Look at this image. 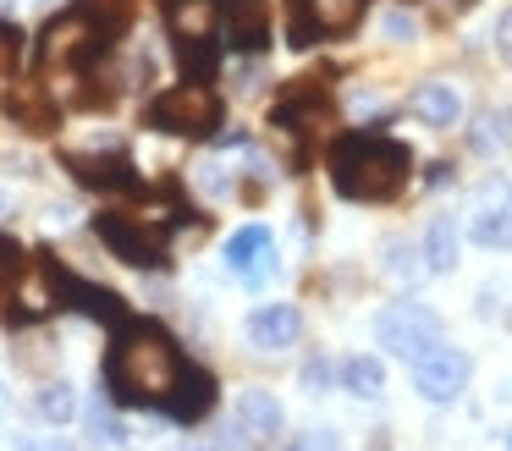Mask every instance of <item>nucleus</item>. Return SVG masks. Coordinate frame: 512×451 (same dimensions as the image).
<instances>
[{"label": "nucleus", "instance_id": "nucleus-1", "mask_svg": "<svg viewBox=\"0 0 512 451\" xmlns=\"http://www.w3.org/2000/svg\"><path fill=\"white\" fill-rule=\"evenodd\" d=\"M182 363L188 358L160 319H122L105 352V391L116 407H166Z\"/></svg>", "mask_w": 512, "mask_h": 451}, {"label": "nucleus", "instance_id": "nucleus-2", "mask_svg": "<svg viewBox=\"0 0 512 451\" xmlns=\"http://www.w3.org/2000/svg\"><path fill=\"white\" fill-rule=\"evenodd\" d=\"M325 171H331V187L353 204H386L408 187L413 154L408 143L386 138V132H342L325 154Z\"/></svg>", "mask_w": 512, "mask_h": 451}, {"label": "nucleus", "instance_id": "nucleus-3", "mask_svg": "<svg viewBox=\"0 0 512 451\" xmlns=\"http://www.w3.org/2000/svg\"><path fill=\"white\" fill-rule=\"evenodd\" d=\"M94 237H100L122 264H133V270H160V264H166V220L144 215V209H138V215H127V209L94 215Z\"/></svg>", "mask_w": 512, "mask_h": 451}, {"label": "nucleus", "instance_id": "nucleus-4", "mask_svg": "<svg viewBox=\"0 0 512 451\" xmlns=\"http://www.w3.org/2000/svg\"><path fill=\"white\" fill-rule=\"evenodd\" d=\"M111 50V33L100 28V22L89 17V11H67V17H56L45 28V39H39V66H67V72H94V61Z\"/></svg>", "mask_w": 512, "mask_h": 451}, {"label": "nucleus", "instance_id": "nucleus-5", "mask_svg": "<svg viewBox=\"0 0 512 451\" xmlns=\"http://www.w3.org/2000/svg\"><path fill=\"white\" fill-rule=\"evenodd\" d=\"M144 127L177 132V138H204V132L221 127V99H215L210 83H199V77H193V83L171 88V94H160V99H149Z\"/></svg>", "mask_w": 512, "mask_h": 451}, {"label": "nucleus", "instance_id": "nucleus-6", "mask_svg": "<svg viewBox=\"0 0 512 451\" xmlns=\"http://www.w3.org/2000/svg\"><path fill=\"white\" fill-rule=\"evenodd\" d=\"M215 17H221L215 0H166V22L188 77H204L215 66Z\"/></svg>", "mask_w": 512, "mask_h": 451}, {"label": "nucleus", "instance_id": "nucleus-7", "mask_svg": "<svg viewBox=\"0 0 512 451\" xmlns=\"http://www.w3.org/2000/svg\"><path fill=\"white\" fill-rule=\"evenodd\" d=\"M375 341L391 352V358H424V352L441 341V314L424 303H391L386 314L375 319Z\"/></svg>", "mask_w": 512, "mask_h": 451}, {"label": "nucleus", "instance_id": "nucleus-8", "mask_svg": "<svg viewBox=\"0 0 512 451\" xmlns=\"http://www.w3.org/2000/svg\"><path fill=\"white\" fill-rule=\"evenodd\" d=\"M39 264H45V275H50V286H56V308H78V314H89V319H100V325H122L127 319V303L116 292H105V286H94V281H78V275L67 270V264L56 259V253H34Z\"/></svg>", "mask_w": 512, "mask_h": 451}, {"label": "nucleus", "instance_id": "nucleus-9", "mask_svg": "<svg viewBox=\"0 0 512 451\" xmlns=\"http://www.w3.org/2000/svg\"><path fill=\"white\" fill-rule=\"evenodd\" d=\"M369 0H292V44L309 50L320 39H336V33H353L358 17H364Z\"/></svg>", "mask_w": 512, "mask_h": 451}, {"label": "nucleus", "instance_id": "nucleus-10", "mask_svg": "<svg viewBox=\"0 0 512 451\" xmlns=\"http://www.w3.org/2000/svg\"><path fill=\"white\" fill-rule=\"evenodd\" d=\"M468 385V352L463 347H441L435 341L424 358H413V391L424 402H457Z\"/></svg>", "mask_w": 512, "mask_h": 451}, {"label": "nucleus", "instance_id": "nucleus-11", "mask_svg": "<svg viewBox=\"0 0 512 451\" xmlns=\"http://www.w3.org/2000/svg\"><path fill=\"white\" fill-rule=\"evenodd\" d=\"M468 237L479 248H507L512 242V182L507 176H490L474 198V215H468Z\"/></svg>", "mask_w": 512, "mask_h": 451}, {"label": "nucleus", "instance_id": "nucleus-12", "mask_svg": "<svg viewBox=\"0 0 512 451\" xmlns=\"http://www.w3.org/2000/svg\"><path fill=\"white\" fill-rule=\"evenodd\" d=\"M72 182L89 187V193H138L144 176L133 171L127 154H78L72 160Z\"/></svg>", "mask_w": 512, "mask_h": 451}, {"label": "nucleus", "instance_id": "nucleus-13", "mask_svg": "<svg viewBox=\"0 0 512 451\" xmlns=\"http://www.w3.org/2000/svg\"><path fill=\"white\" fill-rule=\"evenodd\" d=\"M221 33L232 50L259 55L270 44V11L265 0H221Z\"/></svg>", "mask_w": 512, "mask_h": 451}, {"label": "nucleus", "instance_id": "nucleus-14", "mask_svg": "<svg viewBox=\"0 0 512 451\" xmlns=\"http://www.w3.org/2000/svg\"><path fill=\"white\" fill-rule=\"evenodd\" d=\"M210 407H215V374L204 363H182V374H177V385H171L160 413H171L177 424H199Z\"/></svg>", "mask_w": 512, "mask_h": 451}, {"label": "nucleus", "instance_id": "nucleus-15", "mask_svg": "<svg viewBox=\"0 0 512 451\" xmlns=\"http://www.w3.org/2000/svg\"><path fill=\"white\" fill-rule=\"evenodd\" d=\"M226 264H232L248 286L270 281V270H276V237H270L265 226H243L232 242H226Z\"/></svg>", "mask_w": 512, "mask_h": 451}, {"label": "nucleus", "instance_id": "nucleus-16", "mask_svg": "<svg viewBox=\"0 0 512 451\" xmlns=\"http://www.w3.org/2000/svg\"><path fill=\"white\" fill-rule=\"evenodd\" d=\"M331 121V105H325V94L314 83H298V88H287V94L276 99V110H270V127H281V132H303L309 138L314 127H325Z\"/></svg>", "mask_w": 512, "mask_h": 451}, {"label": "nucleus", "instance_id": "nucleus-17", "mask_svg": "<svg viewBox=\"0 0 512 451\" xmlns=\"http://www.w3.org/2000/svg\"><path fill=\"white\" fill-rule=\"evenodd\" d=\"M6 116H12L23 132H34V138H50V132L61 127V105H56V99H50L39 83L6 88Z\"/></svg>", "mask_w": 512, "mask_h": 451}, {"label": "nucleus", "instance_id": "nucleus-18", "mask_svg": "<svg viewBox=\"0 0 512 451\" xmlns=\"http://www.w3.org/2000/svg\"><path fill=\"white\" fill-rule=\"evenodd\" d=\"M298 336H303V314L292 303H265V308H254V314H248V341H254V347H265V352L292 347Z\"/></svg>", "mask_w": 512, "mask_h": 451}, {"label": "nucleus", "instance_id": "nucleus-19", "mask_svg": "<svg viewBox=\"0 0 512 451\" xmlns=\"http://www.w3.org/2000/svg\"><path fill=\"white\" fill-rule=\"evenodd\" d=\"M408 110L424 121V127H452V121L463 116V99L452 94V83H424L419 94L408 99Z\"/></svg>", "mask_w": 512, "mask_h": 451}, {"label": "nucleus", "instance_id": "nucleus-20", "mask_svg": "<svg viewBox=\"0 0 512 451\" xmlns=\"http://www.w3.org/2000/svg\"><path fill=\"white\" fill-rule=\"evenodd\" d=\"M237 429H243V435L270 440L281 429V402L270 391H243V396H237Z\"/></svg>", "mask_w": 512, "mask_h": 451}, {"label": "nucleus", "instance_id": "nucleus-21", "mask_svg": "<svg viewBox=\"0 0 512 451\" xmlns=\"http://www.w3.org/2000/svg\"><path fill=\"white\" fill-rule=\"evenodd\" d=\"M452 264H457V226H452V215H435L430 237H424V270L446 275Z\"/></svg>", "mask_w": 512, "mask_h": 451}, {"label": "nucleus", "instance_id": "nucleus-22", "mask_svg": "<svg viewBox=\"0 0 512 451\" xmlns=\"http://www.w3.org/2000/svg\"><path fill=\"white\" fill-rule=\"evenodd\" d=\"M342 385L353 396H364V402H375V396L386 391V369H380V358H364V352H358V358L342 363Z\"/></svg>", "mask_w": 512, "mask_h": 451}, {"label": "nucleus", "instance_id": "nucleus-23", "mask_svg": "<svg viewBox=\"0 0 512 451\" xmlns=\"http://www.w3.org/2000/svg\"><path fill=\"white\" fill-rule=\"evenodd\" d=\"M34 407H39L45 424H72V418H78V391H72L67 380H50V385H39Z\"/></svg>", "mask_w": 512, "mask_h": 451}, {"label": "nucleus", "instance_id": "nucleus-24", "mask_svg": "<svg viewBox=\"0 0 512 451\" xmlns=\"http://www.w3.org/2000/svg\"><path fill=\"white\" fill-rule=\"evenodd\" d=\"M17 61H23V33L12 22H0V77L17 72Z\"/></svg>", "mask_w": 512, "mask_h": 451}, {"label": "nucleus", "instance_id": "nucleus-25", "mask_svg": "<svg viewBox=\"0 0 512 451\" xmlns=\"http://www.w3.org/2000/svg\"><path fill=\"white\" fill-rule=\"evenodd\" d=\"M413 259H419L413 248H391L386 270H391V275H402V281H419V275H424V264H413Z\"/></svg>", "mask_w": 512, "mask_h": 451}, {"label": "nucleus", "instance_id": "nucleus-26", "mask_svg": "<svg viewBox=\"0 0 512 451\" xmlns=\"http://www.w3.org/2000/svg\"><path fill=\"white\" fill-rule=\"evenodd\" d=\"M17 270H23V248H17V242L6 237V231H0V286L12 281Z\"/></svg>", "mask_w": 512, "mask_h": 451}, {"label": "nucleus", "instance_id": "nucleus-27", "mask_svg": "<svg viewBox=\"0 0 512 451\" xmlns=\"http://www.w3.org/2000/svg\"><path fill=\"white\" fill-rule=\"evenodd\" d=\"M380 28H386V39H413V17H408V11H391Z\"/></svg>", "mask_w": 512, "mask_h": 451}, {"label": "nucleus", "instance_id": "nucleus-28", "mask_svg": "<svg viewBox=\"0 0 512 451\" xmlns=\"http://www.w3.org/2000/svg\"><path fill=\"white\" fill-rule=\"evenodd\" d=\"M298 451H342V440H336V429H314Z\"/></svg>", "mask_w": 512, "mask_h": 451}, {"label": "nucleus", "instance_id": "nucleus-29", "mask_svg": "<svg viewBox=\"0 0 512 451\" xmlns=\"http://www.w3.org/2000/svg\"><path fill=\"white\" fill-rule=\"evenodd\" d=\"M496 50L512 61V11H501V17H496Z\"/></svg>", "mask_w": 512, "mask_h": 451}, {"label": "nucleus", "instance_id": "nucleus-30", "mask_svg": "<svg viewBox=\"0 0 512 451\" xmlns=\"http://www.w3.org/2000/svg\"><path fill=\"white\" fill-rule=\"evenodd\" d=\"M17 451H72V440H56V435H34V440H23Z\"/></svg>", "mask_w": 512, "mask_h": 451}, {"label": "nucleus", "instance_id": "nucleus-31", "mask_svg": "<svg viewBox=\"0 0 512 451\" xmlns=\"http://www.w3.org/2000/svg\"><path fill=\"white\" fill-rule=\"evenodd\" d=\"M303 385H309V391H320V385H325V363H309V369H303Z\"/></svg>", "mask_w": 512, "mask_h": 451}, {"label": "nucleus", "instance_id": "nucleus-32", "mask_svg": "<svg viewBox=\"0 0 512 451\" xmlns=\"http://www.w3.org/2000/svg\"><path fill=\"white\" fill-rule=\"evenodd\" d=\"M496 127H501V132H496V138H501V143H507V149H512V105H507V116H501V121H496Z\"/></svg>", "mask_w": 512, "mask_h": 451}, {"label": "nucleus", "instance_id": "nucleus-33", "mask_svg": "<svg viewBox=\"0 0 512 451\" xmlns=\"http://www.w3.org/2000/svg\"><path fill=\"white\" fill-rule=\"evenodd\" d=\"M507 451H512V435H507Z\"/></svg>", "mask_w": 512, "mask_h": 451}, {"label": "nucleus", "instance_id": "nucleus-34", "mask_svg": "<svg viewBox=\"0 0 512 451\" xmlns=\"http://www.w3.org/2000/svg\"><path fill=\"white\" fill-rule=\"evenodd\" d=\"M0 204H6V198H0Z\"/></svg>", "mask_w": 512, "mask_h": 451}]
</instances>
